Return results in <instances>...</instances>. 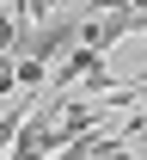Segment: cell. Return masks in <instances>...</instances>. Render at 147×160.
I'll use <instances>...</instances> for the list:
<instances>
[{"label":"cell","mask_w":147,"mask_h":160,"mask_svg":"<svg viewBox=\"0 0 147 160\" xmlns=\"http://www.w3.org/2000/svg\"><path fill=\"white\" fill-rule=\"evenodd\" d=\"M80 43V19H49V25H31L25 31V43H19V56H31V62H62L67 49Z\"/></svg>","instance_id":"cell-1"},{"label":"cell","mask_w":147,"mask_h":160,"mask_svg":"<svg viewBox=\"0 0 147 160\" xmlns=\"http://www.w3.org/2000/svg\"><path fill=\"white\" fill-rule=\"evenodd\" d=\"M19 62V86L25 92H43V86H49V68H43V62H31V56H12Z\"/></svg>","instance_id":"cell-2"},{"label":"cell","mask_w":147,"mask_h":160,"mask_svg":"<svg viewBox=\"0 0 147 160\" xmlns=\"http://www.w3.org/2000/svg\"><path fill=\"white\" fill-rule=\"evenodd\" d=\"M12 92H19V62L0 56V99H12Z\"/></svg>","instance_id":"cell-3"},{"label":"cell","mask_w":147,"mask_h":160,"mask_svg":"<svg viewBox=\"0 0 147 160\" xmlns=\"http://www.w3.org/2000/svg\"><path fill=\"white\" fill-rule=\"evenodd\" d=\"M135 0H92V12H129Z\"/></svg>","instance_id":"cell-4"}]
</instances>
